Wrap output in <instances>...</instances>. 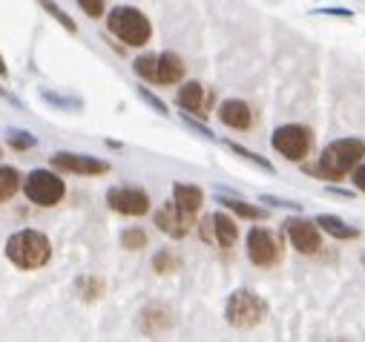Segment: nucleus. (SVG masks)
<instances>
[{
	"label": "nucleus",
	"mask_w": 365,
	"mask_h": 342,
	"mask_svg": "<svg viewBox=\"0 0 365 342\" xmlns=\"http://www.w3.org/2000/svg\"><path fill=\"white\" fill-rule=\"evenodd\" d=\"M328 342H351V339H345V336H339V339H328Z\"/></svg>",
	"instance_id": "c9c22d12"
},
{
	"label": "nucleus",
	"mask_w": 365,
	"mask_h": 342,
	"mask_svg": "<svg viewBox=\"0 0 365 342\" xmlns=\"http://www.w3.org/2000/svg\"><path fill=\"white\" fill-rule=\"evenodd\" d=\"M187 75V63L175 52H161L158 55V69H155V87H178Z\"/></svg>",
	"instance_id": "dca6fc26"
},
{
	"label": "nucleus",
	"mask_w": 365,
	"mask_h": 342,
	"mask_svg": "<svg viewBox=\"0 0 365 342\" xmlns=\"http://www.w3.org/2000/svg\"><path fill=\"white\" fill-rule=\"evenodd\" d=\"M199 233H202V239L207 244H216V247L227 250V247H233L239 242V222L230 213L216 210V213H210V216H205L199 222Z\"/></svg>",
	"instance_id": "9d476101"
},
{
	"label": "nucleus",
	"mask_w": 365,
	"mask_h": 342,
	"mask_svg": "<svg viewBox=\"0 0 365 342\" xmlns=\"http://www.w3.org/2000/svg\"><path fill=\"white\" fill-rule=\"evenodd\" d=\"M259 202H262V204H270V207H279V210L302 213V204H299V202H294V199H282V196H273V193H259Z\"/></svg>",
	"instance_id": "c756f323"
},
{
	"label": "nucleus",
	"mask_w": 365,
	"mask_h": 342,
	"mask_svg": "<svg viewBox=\"0 0 365 342\" xmlns=\"http://www.w3.org/2000/svg\"><path fill=\"white\" fill-rule=\"evenodd\" d=\"M0 78H9V66H6V58L0 55Z\"/></svg>",
	"instance_id": "f704fd0d"
},
{
	"label": "nucleus",
	"mask_w": 365,
	"mask_h": 342,
	"mask_svg": "<svg viewBox=\"0 0 365 342\" xmlns=\"http://www.w3.org/2000/svg\"><path fill=\"white\" fill-rule=\"evenodd\" d=\"M216 118L222 121V127H227L233 133H247L253 127V110L242 98H225L216 107Z\"/></svg>",
	"instance_id": "2eb2a0df"
},
{
	"label": "nucleus",
	"mask_w": 365,
	"mask_h": 342,
	"mask_svg": "<svg viewBox=\"0 0 365 342\" xmlns=\"http://www.w3.org/2000/svg\"><path fill=\"white\" fill-rule=\"evenodd\" d=\"M181 213L187 216H199L202 204H205V190L199 185H190V182H173V199H170Z\"/></svg>",
	"instance_id": "f3484780"
},
{
	"label": "nucleus",
	"mask_w": 365,
	"mask_h": 342,
	"mask_svg": "<svg viewBox=\"0 0 365 342\" xmlns=\"http://www.w3.org/2000/svg\"><path fill=\"white\" fill-rule=\"evenodd\" d=\"M107 207L118 216H127V219H141L153 210V202H150V193L144 187H135V185H118V187H110L107 190Z\"/></svg>",
	"instance_id": "1a4fd4ad"
},
{
	"label": "nucleus",
	"mask_w": 365,
	"mask_h": 342,
	"mask_svg": "<svg viewBox=\"0 0 365 342\" xmlns=\"http://www.w3.org/2000/svg\"><path fill=\"white\" fill-rule=\"evenodd\" d=\"M75 4L81 6V12L86 18H93V21L107 18V0H75Z\"/></svg>",
	"instance_id": "c85d7f7f"
},
{
	"label": "nucleus",
	"mask_w": 365,
	"mask_h": 342,
	"mask_svg": "<svg viewBox=\"0 0 365 342\" xmlns=\"http://www.w3.org/2000/svg\"><path fill=\"white\" fill-rule=\"evenodd\" d=\"M362 268H365V256H362Z\"/></svg>",
	"instance_id": "4c0bfd02"
},
{
	"label": "nucleus",
	"mask_w": 365,
	"mask_h": 342,
	"mask_svg": "<svg viewBox=\"0 0 365 342\" xmlns=\"http://www.w3.org/2000/svg\"><path fill=\"white\" fill-rule=\"evenodd\" d=\"M285 236L291 239L294 250L302 253V256H317L322 250V230L314 224V219H305V216H291L285 219Z\"/></svg>",
	"instance_id": "9b49d317"
},
{
	"label": "nucleus",
	"mask_w": 365,
	"mask_h": 342,
	"mask_svg": "<svg viewBox=\"0 0 365 342\" xmlns=\"http://www.w3.org/2000/svg\"><path fill=\"white\" fill-rule=\"evenodd\" d=\"M311 15H319V18H342V21H354V9H345V6H322V9H311Z\"/></svg>",
	"instance_id": "2f4dec72"
},
{
	"label": "nucleus",
	"mask_w": 365,
	"mask_h": 342,
	"mask_svg": "<svg viewBox=\"0 0 365 342\" xmlns=\"http://www.w3.org/2000/svg\"><path fill=\"white\" fill-rule=\"evenodd\" d=\"M314 224H317L322 233H328V236H334V239H339V242H354V239L362 236L359 227L348 224L345 219H339V216H334V213H319V216L314 219Z\"/></svg>",
	"instance_id": "a211bd4d"
},
{
	"label": "nucleus",
	"mask_w": 365,
	"mask_h": 342,
	"mask_svg": "<svg viewBox=\"0 0 365 342\" xmlns=\"http://www.w3.org/2000/svg\"><path fill=\"white\" fill-rule=\"evenodd\" d=\"M4 253L18 271H41L52 259V242L46 233L26 227V230H18L6 239Z\"/></svg>",
	"instance_id": "f03ea898"
},
{
	"label": "nucleus",
	"mask_w": 365,
	"mask_h": 342,
	"mask_svg": "<svg viewBox=\"0 0 365 342\" xmlns=\"http://www.w3.org/2000/svg\"><path fill=\"white\" fill-rule=\"evenodd\" d=\"M175 107L181 113H187V115L205 118L207 110H210V95L199 81H181L178 90H175Z\"/></svg>",
	"instance_id": "4468645a"
},
{
	"label": "nucleus",
	"mask_w": 365,
	"mask_h": 342,
	"mask_svg": "<svg viewBox=\"0 0 365 342\" xmlns=\"http://www.w3.org/2000/svg\"><path fill=\"white\" fill-rule=\"evenodd\" d=\"M121 247L124 250H144L147 247V230L144 227H127L121 233Z\"/></svg>",
	"instance_id": "cd10ccee"
},
{
	"label": "nucleus",
	"mask_w": 365,
	"mask_h": 342,
	"mask_svg": "<svg viewBox=\"0 0 365 342\" xmlns=\"http://www.w3.org/2000/svg\"><path fill=\"white\" fill-rule=\"evenodd\" d=\"M181 268V259L173 253V250H158L155 256H153V271L155 274H161V276H167V274H175Z\"/></svg>",
	"instance_id": "a878e982"
},
{
	"label": "nucleus",
	"mask_w": 365,
	"mask_h": 342,
	"mask_svg": "<svg viewBox=\"0 0 365 342\" xmlns=\"http://www.w3.org/2000/svg\"><path fill=\"white\" fill-rule=\"evenodd\" d=\"M49 167L61 176H107L110 173V161L96 158L89 152H72V150L52 152Z\"/></svg>",
	"instance_id": "0eeeda50"
},
{
	"label": "nucleus",
	"mask_w": 365,
	"mask_h": 342,
	"mask_svg": "<svg viewBox=\"0 0 365 342\" xmlns=\"http://www.w3.org/2000/svg\"><path fill=\"white\" fill-rule=\"evenodd\" d=\"M365 161V141L362 138H336L322 147L319 158L302 164V173L322 179V182H342L354 173V167Z\"/></svg>",
	"instance_id": "f257e3e1"
},
{
	"label": "nucleus",
	"mask_w": 365,
	"mask_h": 342,
	"mask_svg": "<svg viewBox=\"0 0 365 342\" xmlns=\"http://www.w3.org/2000/svg\"><path fill=\"white\" fill-rule=\"evenodd\" d=\"M21 193L35 204V207H55L66 196V182L61 173H55L52 167H38L32 173L24 176Z\"/></svg>",
	"instance_id": "39448f33"
},
{
	"label": "nucleus",
	"mask_w": 365,
	"mask_h": 342,
	"mask_svg": "<svg viewBox=\"0 0 365 342\" xmlns=\"http://www.w3.org/2000/svg\"><path fill=\"white\" fill-rule=\"evenodd\" d=\"M351 185L356 193H365V161L359 167H354V173H351Z\"/></svg>",
	"instance_id": "473e14b6"
},
{
	"label": "nucleus",
	"mask_w": 365,
	"mask_h": 342,
	"mask_svg": "<svg viewBox=\"0 0 365 342\" xmlns=\"http://www.w3.org/2000/svg\"><path fill=\"white\" fill-rule=\"evenodd\" d=\"M175 325V314L164 302H147L138 311V331L144 336H161Z\"/></svg>",
	"instance_id": "ddd939ff"
},
{
	"label": "nucleus",
	"mask_w": 365,
	"mask_h": 342,
	"mask_svg": "<svg viewBox=\"0 0 365 342\" xmlns=\"http://www.w3.org/2000/svg\"><path fill=\"white\" fill-rule=\"evenodd\" d=\"M216 202H219L225 210H230L233 216H239V219H247V222H264V219H267V210H262V207H256V204H250V202H245V199H239V196L216 193Z\"/></svg>",
	"instance_id": "6ab92c4d"
},
{
	"label": "nucleus",
	"mask_w": 365,
	"mask_h": 342,
	"mask_svg": "<svg viewBox=\"0 0 365 342\" xmlns=\"http://www.w3.org/2000/svg\"><path fill=\"white\" fill-rule=\"evenodd\" d=\"M153 224H155L164 236H170V239H187V236L193 233L196 219L187 216V213H181L173 202H164V204H158V207L153 210Z\"/></svg>",
	"instance_id": "f8f14e48"
},
{
	"label": "nucleus",
	"mask_w": 365,
	"mask_h": 342,
	"mask_svg": "<svg viewBox=\"0 0 365 342\" xmlns=\"http://www.w3.org/2000/svg\"><path fill=\"white\" fill-rule=\"evenodd\" d=\"M155 69H158V55L155 52H141L135 61H133V72L141 83H153L155 87Z\"/></svg>",
	"instance_id": "4be33fe9"
},
{
	"label": "nucleus",
	"mask_w": 365,
	"mask_h": 342,
	"mask_svg": "<svg viewBox=\"0 0 365 342\" xmlns=\"http://www.w3.org/2000/svg\"><path fill=\"white\" fill-rule=\"evenodd\" d=\"M24 187V173L18 167H9V164H0V204L12 202Z\"/></svg>",
	"instance_id": "aec40b11"
},
{
	"label": "nucleus",
	"mask_w": 365,
	"mask_h": 342,
	"mask_svg": "<svg viewBox=\"0 0 365 342\" xmlns=\"http://www.w3.org/2000/svg\"><path fill=\"white\" fill-rule=\"evenodd\" d=\"M0 158H4V144H0Z\"/></svg>",
	"instance_id": "e433bc0d"
},
{
	"label": "nucleus",
	"mask_w": 365,
	"mask_h": 342,
	"mask_svg": "<svg viewBox=\"0 0 365 342\" xmlns=\"http://www.w3.org/2000/svg\"><path fill=\"white\" fill-rule=\"evenodd\" d=\"M38 6H41V9H43V12L58 24V26H63L69 35H78V24L72 21V15H69L66 9H61V6L55 4V0H38Z\"/></svg>",
	"instance_id": "393cba45"
},
{
	"label": "nucleus",
	"mask_w": 365,
	"mask_h": 342,
	"mask_svg": "<svg viewBox=\"0 0 365 342\" xmlns=\"http://www.w3.org/2000/svg\"><path fill=\"white\" fill-rule=\"evenodd\" d=\"M233 155H239L242 161H247V164H253L256 170H262V173H267V176H277V167H273V161L270 158H264V155H259V152H253V150H247V147H242V144H236V141H230V138H219Z\"/></svg>",
	"instance_id": "412c9836"
},
{
	"label": "nucleus",
	"mask_w": 365,
	"mask_h": 342,
	"mask_svg": "<svg viewBox=\"0 0 365 342\" xmlns=\"http://www.w3.org/2000/svg\"><path fill=\"white\" fill-rule=\"evenodd\" d=\"M245 247H247V259L256 268H277L282 262V244L267 227L256 224L247 230L245 236Z\"/></svg>",
	"instance_id": "6e6552de"
},
{
	"label": "nucleus",
	"mask_w": 365,
	"mask_h": 342,
	"mask_svg": "<svg viewBox=\"0 0 365 342\" xmlns=\"http://www.w3.org/2000/svg\"><path fill=\"white\" fill-rule=\"evenodd\" d=\"M317 135L308 124H282L270 133V147L291 164H305L314 152Z\"/></svg>",
	"instance_id": "20e7f679"
},
{
	"label": "nucleus",
	"mask_w": 365,
	"mask_h": 342,
	"mask_svg": "<svg viewBox=\"0 0 365 342\" xmlns=\"http://www.w3.org/2000/svg\"><path fill=\"white\" fill-rule=\"evenodd\" d=\"M6 147L15 150V152H26V150H35L38 147V135L24 130V127H9L6 130Z\"/></svg>",
	"instance_id": "5701e85b"
},
{
	"label": "nucleus",
	"mask_w": 365,
	"mask_h": 342,
	"mask_svg": "<svg viewBox=\"0 0 365 342\" xmlns=\"http://www.w3.org/2000/svg\"><path fill=\"white\" fill-rule=\"evenodd\" d=\"M135 95H138V98H141V101H144L150 110H155L158 115H164V118L170 115V107H167V104H164V101H161V98H158V95H155L150 87H147V83H135Z\"/></svg>",
	"instance_id": "bb28decb"
},
{
	"label": "nucleus",
	"mask_w": 365,
	"mask_h": 342,
	"mask_svg": "<svg viewBox=\"0 0 365 342\" xmlns=\"http://www.w3.org/2000/svg\"><path fill=\"white\" fill-rule=\"evenodd\" d=\"M325 193H328V196H336V199H354V196H356V190H345V187H339V185H336V187L328 185Z\"/></svg>",
	"instance_id": "72a5a7b5"
},
{
	"label": "nucleus",
	"mask_w": 365,
	"mask_h": 342,
	"mask_svg": "<svg viewBox=\"0 0 365 342\" xmlns=\"http://www.w3.org/2000/svg\"><path fill=\"white\" fill-rule=\"evenodd\" d=\"M75 288H78L81 299H86V302H96V299H101V296H104V291H107L104 279H101V276H93V274L81 276V279L75 282Z\"/></svg>",
	"instance_id": "b1692460"
},
{
	"label": "nucleus",
	"mask_w": 365,
	"mask_h": 342,
	"mask_svg": "<svg viewBox=\"0 0 365 342\" xmlns=\"http://www.w3.org/2000/svg\"><path fill=\"white\" fill-rule=\"evenodd\" d=\"M267 302L250 291V288H236L230 296H227V305H225V319L227 325L233 328H256L262 325V319L267 316Z\"/></svg>",
	"instance_id": "423d86ee"
},
{
	"label": "nucleus",
	"mask_w": 365,
	"mask_h": 342,
	"mask_svg": "<svg viewBox=\"0 0 365 342\" xmlns=\"http://www.w3.org/2000/svg\"><path fill=\"white\" fill-rule=\"evenodd\" d=\"M41 98H43L46 104L58 107V110H81V107H83L78 98H63V95H55V93H49V90H41Z\"/></svg>",
	"instance_id": "7c9ffc66"
},
{
	"label": "nucleus",
	"mask_w": 365,
	"mask_h": 342,
	"mask_svg": "<svg viewBox=\"0 0 365 342\" xmlns=\"http://www.w3.org/2000/svg\"><path fill=\"white\" fill-rule=\"evenodd\" d=\"M107 32L127 49H144L153 41V21L135 6H113L107 12Z\"/></svg>",
	"instance_id": "7ed1b4c3"
}]
</instances>
